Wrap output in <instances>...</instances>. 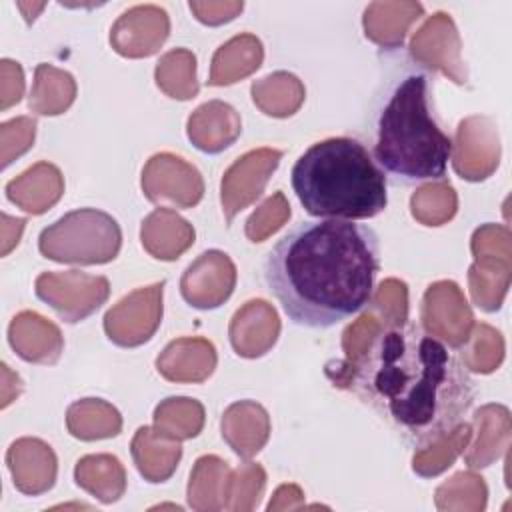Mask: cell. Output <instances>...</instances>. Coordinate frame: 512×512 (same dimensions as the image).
I'll return each instance as SVG.
<instances>
[{
  "label": "cell",
  "mask_w": 512,
  "mask_h": 512,
  "mask_svg": "<svg viewBox=\"0 0 512 512\" xmlns=\"http://www.w3.org/2000/svg\"><path fill=\"white\" fill-rule=\"evenodd\" d=\"M336 366L326 370L334 386L352 390L416 452L456 430L476 396L464 362L410 322L380 330L354 364Z\"/></svg>",
  "instance_id": "obj_1"
},
{
  "label": "cell",
  "mask_w": 512,
  "mask_h": 512,
  "mask_svg": "<svg viewBox=\"0 0 512 512\" xmlns=\"http://www.w3.org/2000/svg\"><path fill=\"white\" fill-rule=\"evenodd\" d=\"M380 240L356 220L318 218L292 226L266 254V288L286 316L302 328L328 330L374 296Z\"/></svg>",
  "instance_id": "obj_2"
},
{
  "label": "cell",
  "mask_w": 512,
  "mask_h": 512,
  "mask_svg": "<svg viewBox=\"0 0 512 512\" xmlns=\"http://www.w3.org/2000/svg\"><path fill=\"white\" fill-rule=\"evenodd\" d=\"M370 154L394 184L444 180L454 142L434 110V74L400 62L382 86L370 122Z\"/></svg>",
  "instance_id": "obj_3"
},
{
  "label": "cell",
  "mask_w": 512,
  "mask_h": 512,
  "mask_svg": "<svg viewBox=\"0 0 512 512\" xmlns=\"http://www.w3.org/2000/svg\"><path fill=\"white\" fill-rule=\"evenodd\" d=\"M292 190L314 218L366 220L388 204V178L358 138L314 142L292 166Z\"/></svg>",
  "instance_id": "obj_4"
},
{
  "label": "cell",
  "mask_w": 512,
  "mask_h": 512,
  "mask_svg": "<svg viewBox=\"0 0 512 512\" xmlns=\"http://www.w3.org/2000/svg\"><path fill=\"white\" fill-rule=\"evenodd\" d=\"M122 232L118 222L96 208L64 214L44 228L38 238L40 252L54 262L104 264L118 256Z\"/></svg>",
  "instance_id": "obj_5"
},
{
  "label": "cell",
  "mask_w": 512,
  "mask_h": 512,
  "mask_svg": "<svg viewBox=\"0 0 512 512\" xmlns=\"http://www.w3.org/2000/svg\"><path fill=\"white\" fill-rule=\"evenodd\" d=\"M110 284L104 276L84 272H44L36 278V296L48 302L62 320L74 324L96 312L108 298Z\"/></svg>",
  "instance_id": "obj_6"
},
{
  "label": "cell",
  "mask_w": 512,
  "mask_h": 512,
  "mask_svg": "<svg viewBox=\"0 0 512 512\" xmlns=\"http://www.w3.org/2000/svg\"><path fill=\"white\" fill-rule=\"evenodd\" d=\"M164 282L140 288L122 298L104 316V330L118 346H140L152 338L162 318Z\"/></svg>",
  "instance_id": "obj_7"
},
{
  "label": "cell",
  "mask_w": 512,
  "mask_h": 512,
  "mask_svg": "<svg viewBox=\"0 0 512 512\" xmlns=\"http://www.w3.org/2000/svg\"><path fill=\"white\" fill-rule=\"evenodd\" d=\"M282 158L280 150L258 148L240 156L222 176L220 200L224 218L230 224L232 218L252 204L264 190L270 174L278 168Z\"/></svg>",
  "instance_id": "obj_8"
},
{
  "label": "cell",
  "mask_w": 512,
  "mask_h": 512,
  "mask_svg": "<svg viewBox=\"0 0 512 512\" xmlns=\"http://www.w3.org/2000/svg\"><path fill=\"white\" fill-rule=\"evenodd\" d=\"M142 190L148 200H168L180 208L200 202L204 184L200 172L172 154H156L142 172Z\"/></svg>",
  "instance_id": "obj_9"
},
{
  "label": "cell",
  "mask_w": 512,
  "mask_h": 512,
  "mask_svg": "<svg viewBox=\"0 0 512 512\" xmlns=\"http://www.w3.org/2000/svg\"><path fill=\"white\" fill-rule=\"evenodd\" d=\"M410 56L428 70L440 68L458 84L466 82V70L460 60L458 30L446 12H434L412 36Z\"/></svg>",
  "instance_id": "obj_10"
},
{
  "label": "cell",
  "mask_w": 512,
  "mask_h": 512,
  "mask_svg": "<svg viewBox=\"0 0 512 512\" xmlns=\"http://www.w3.org/2000/svg\"><path fill=\"white\" fill-rule=\"evenodd\" d=\"M168 32L166 10L154 4H140L120 14L110 30V42L118 54L140 58L154 54L168 38Z\"/></svg>",
  "instance_id": "obj_11"
},
{
  "label": "cell",
  "mask_w": 512,
  "mask_h": 512,
  "mask_svg": "<svg viewBox=\"0 0 512 512\" xmlns=\"http://www.w3.org/2000/svg\"><path fill=\"white\" fill-rule=\"evenodd\" d=\"M234 282L236 268L232 260L220 250H208L186 268L180 292L190 306L206 310L220 306L232 294Z\"/></svg>",
  "instance_id": "obj_12"
},
{
  "label": "cell",
  "mask_w": 512,
  "mask_h": 512,
  "mask_svg": "<svg viewBox=\"0 0 512 512\" xmlns=\"http://www.w3.org/2000/svg\"><path fill=\"white\" fill-rule=\"evenodd\" d=\"M280 322L264 300H252L240 308L230 324V342L238 356H262L278 338Z\"/></svg>",
  "instance_id": "obj_13"
},
{
  "label": "cell",
  "mask_w": 512,
  "mask_h": 512,
  "mask_svg": "<svg viewBox=\"0 0 512 512\" xmlns=\"http://www.w3.org/2000/svg\"><path fill=\"white\" fill-rule=\"evenodd\" d=\"M8 340L20 358L54 364L62 352L60 330L36 312H20L8 328Z\"/></svg>",
  "instance_id": "obj_14"
},
{
  "label": "cell",
  "mask_w": 512,
  "mask_h": 512,
  "mask_svg": "<svg viewBox=\"0 0 512 512\" xmlns=\"http://www.w3.org/2000/svg\"><path fill=\"white\" fill-rule=\"evenodd\" d=\"M214 366V346L202 338L174 340L156 360L158 372L174 382H202L212 374Z\"/></svg>",
  "instance_id": "obj_15"
},
{
  "label": "cell",
  "mask_w": 512,
  "mask_h": 512,
  "mask_svg": "<svg viewBox=\"0 0 512 512\" xmlns=\"http://www.w3.org/2000/svg\"><path fill=\"white\" fill-rule=\"evenodd\" d=\"M240 118L236 110L220 100H212L196 108L188 118V136L196 148L218 154L228 148L240 134Z\"/></svg>",
  "instance_id": "obj_16"
},
{
  "label": "cell",
  "mask_w": 512,
  "mask_h": 512,
  "mask_svg": "<svg viewBox=\"0 0 512 512\" xmlns=\"http://www.w3.org/2000/svg\"><path fill=\"white\" fill-rule=\"evenodd\" d=\"M424 14L420 2H372L364 10V32L376 44L394 50L400 48L412 22Z\"/></svg>",
  "instance_id": "obj_17"
},
{
  "label": "cell",
  "mask_w": 512,
  "mask_h": 512,
  "mask_svg": "<svg viewBox=\"0 0 512 512\" xmlns=\"http://www.w3.org/2000/svg\"><path fill=\"white\" fill-rule=\"evenodd\" d=\"M62 176L56 166L40 162L6 184V196L32 214L46 212L62 194Z\"/></svg>",
  "instance_id": "obj_18"
},
{
  "label": "cell",
  "mask_w": 512,
  "mask_h": 512,
  "mask_svg": "<svg viewBox=\"0 0 512 512\" xmlns=\"http://www.w3.org/2000/svg\"><path fill=\"white\" fill-rule=\"evenodd\" d=\"M140 236L154 258L174 260L194 242V228L176 212L158 208L142 222Z\"/></svg>",
  "instance_id": "obj_19"
},
{
  "label": "cell",
  "mask_w": 512,
  "mask_h": 512,
  "mask_svg": "<svg viewBox=\"0 0 512 512\" xmlns=\"http://www.w3.org/2000/svg\"><path fill=\"white\" fill-rule=\"evenodd\" d=\"M236 432H240V436L230 446L238 456L250 458L260 452L270 432L266 410L250 400L232 404L222 416V436L228 440Z\"/></svg>",
  "instance_id": "obj_20"
},
{
  "label": "cell",
  "mask_w": 512,
  "mask_h": 512,
  "mask_svg": "<svg viewBox=\"0 0 512 512\" xmlns=\"http://www.w3.org/2000/svg\"><path fill=\"white\" fill-rule=\"evenodd\" d=\"M262 58V42L254 34H238L216 50L212 58V72L208 84H232L260 68Z\"/></svg>",
  "instance_id": "obj_21"
},
{
  "label": "cell",
  "mask_w": 512,
  "mask_h": 512,
  "mask_svg": "<svg viewBox=\"0 0 512 512\" xmlns=\"http://www.w3.org/2000/svg\"><path fill=\"white\" fill-rule=\"evenodd\" d=\"M74 78L68 72L38 64L36 80L30 94V108L36 114L56 116L64 112L74 100Z\"/></svg>",
  "instance_id": "obj_22"
},
{
  "label": "cell",
  "mask_w": 512,
  "mask_h": 512,
  "mask_svg": "<svg viewBox=\"0 0 512 512\" xmlns=\"http://www.w3.org/2000/svg\"><path fill=\"white\" fill-rule=\"evenodd\" d=\"M156 430L170 440L194 438L204 424V408L194 398H166L154 410Z\"/></svg>",
  "instance_id": "obj_23"
},
{
  "label": "cell",
  "mask_w": 512,
  "mask_h": 512,
  "mask_svg": "<svg viewBox=\"0 0 512 512\" xmlns=\"http://www.w3.org/2000/svg\"><path fill=\"white\" fill-rule=\"evenodd\" d=\"M152 428L142 426L138 428L134 440H132V456L136 460V466L142 476H146L150 482H164L176 468L182 448L178 442H166L162 450H152Z\"/></svg>",
  "instance_id": "obj_24"
},
{
  "label": "cell",
  "mask_w": 512,
  "mask_h": 512,
  "mask_svg": "<svg viewBox=\"0 0 512 512\" xmlns=\"http://www.w3.org/2000/svg\"><path fill=\"white\" fill-rule=\"evenodd\" d=\"M470 436H472V426L462 422L456 430H452L442 440L430 444L424 450H418L414 456V472H418L420 476L440 474L454 462V458L466 446Z\"/></svg>",
  "instance_id": "obj_25"
},
{
  "label": "cell",
  "mask_w": 512,
  "mask_h": 512,
  "mask_svg": "<svg viewBox=\"0 0 512 512\" xmlns=\"http://www.w3.org/2000/svg\"><path fill=\"white\" fill-rule=\"evenodd\" d=\"M176 78H180L184 98H194L198 92L196 84V58L190 50L176 48L168 54H164L156 66V84L174 98L176 94Z\"/></svg>",
  "instance_id": "obj_26"
},
{
  "label": "cell",
  "mask_w": 512,
  "mask_h": 512,
  "mask_svg": "<svg viewBox=\"0 0 512 512\" xmlns=\"http://www.w3.org/2000/svg\"><path fill=\"white\" fill-rule=\"evenodd\" d=\"M262 86H266L268 90H274V98H270L268 102H264L260 108L264 110V114L268 116H290L298 110V106L304 100V86L300 84V80L294 74L288 72H274L266 78L260 80Z\"/></svg>",
  "instance_id": "obj_27"
},
{
  "label": "cell",
  "mask_w": 512,
  "mask_h": 512,
  "mask_svg": "<svg viewBox=\"0 0 512 512\" xmlns=\"http://www.w3.org/2000/svg\"><path fill=\"white\" fill-rule=\"evenodd\" d=\"M288 218H290V206L284 194L276 192L270 198H266L256 208V212H252V216L246 220V236L252 242H262L272 232H276Z\"/></svg>",
  "instance_id": "obj_28"
},
{
  "label": "cell",
  "mask_w": 512,
  "mask_h": 512,
  "mask_svg": "<svg viewBox=\"0 0 512 512\" xmlns=\"http://www.w3.org/2000/svg\"><path fill=\"white\" fill-rule=\"evenodd\" d=\"M68 430L72 436L80 440H94V438H108L116 436L120 432L122 420L118 410H112L110 414H104L102 418H86L74 408H68Z\"/></svg>",
  "instance_id": "obj_29"
},
{
  "label": "cell",
  "mask_w": 512,
  "mask_h": 512,
  "mask_svg": "<svg viewBox=\"0 0 512 512\" xmlns=\"http://www.w3.org/2000/svg\"><path fill=\"white\" fill-rule=\"evenodd\" d=\"M406 284L398 280H386L380 284L376 296H372V304H376L384 316H388V326H400L406 320Z\"/></svg>",
  "instance_id": "obj_30"
},
{
  "label": "cell",
  "mask_w": 512,
  "mask_h": 512,
  "mask_svg": "<svg viewBox=\"0 0 512 512\" xmlns=\"http://www.w3.org/2000/svg\"><path fill=\"white\" fill-rule=\"evenodd\" d=\"M380 332V326L378 322L374 320V316H362L356 324L348 326L346 332H344V340H342V346H344V352H346V360L342 364L350 366L354 364L370 346V342L374 340V336Z\"/></svg>",
  "instance_id": "obj_31"
},
{
  "label": "cell",
  "mask_w": 512,
  "mask_h": 512,
  "mask_svg": "<svg viewBox=\"0 0 512 512\" xmlns=\"http://www.w3.org/2000/svg\"><path fill=\"white\" fill-rule=\"evenodd\" d=\"M188 8L202 24L218 26L234 20L242 12L244 2H190Z\"/></svg>",
  "instance_id": "obj_32"
},
{
  "label": "cell",
  "mask_w": 512,
  "mask_h": 512,
  "mask_svg": "<svg viewBox=\"0 0 512 512\" xmlns=\"http://www.w3.org/2000/svg\"><path fill=\"white\" fill-rule=\"evenodd\" d=\"M2 78V110H6L22 98L24 76L20 64L12 60H2Z\"/></svg>",
  "instance_id": "obj_33"
},
{
  "label": "cell",
  "mask_w": 512,
  "mask_h": 512,
  "mask_svg": "<svg viewBox=\"0 0 512 512\" xmlns=\"http://www.w3.org/2000/svg\"><path fill=\"white\" fill-rule=\"evenodd\" d=\"M16 6H18L22 12H24V16H26V22H32V20L36 18V14H38L40 10H44V6H46V4L42 2V4H32V6H28V4H24V2H18Z\"/></svg>",
  "instance_id": "obj_34"
}]
</instances>
